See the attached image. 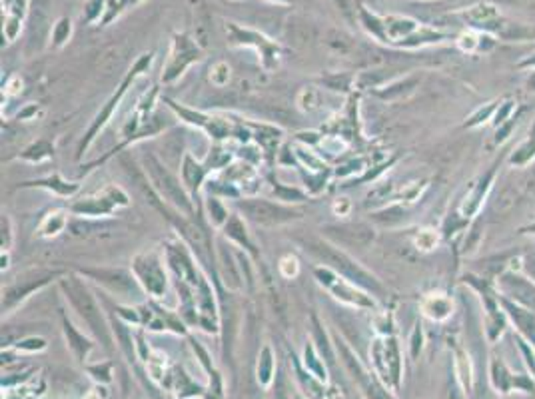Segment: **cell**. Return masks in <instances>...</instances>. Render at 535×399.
<instances>
[{
	"label": "cell",
	"instance_id": "6da1fadb",
	"mask_svg": "<svg viewBox=\"0 0 535 399\" xmlns=\"http://www.w3.org/2000/svg\"><path fill=\"white\" fill-rule=\"evenodd\" d=\"M162 102L166 104L170 112L182 124L200 130L212 142H236V144H250L254 142L252 120L234 116L228 112H204L190 106L178 104L168 96H162Z\"/></svg>",
	"mask_w": 535,
	"mask_h": 399
},
{
	"label": "cell",
	"instance_id": "7a4b0ae2",
	"mask_svg": "<svg viewBox=\"0 0 535 399\" xmlns=\"http://www.w3.org/2000/svg\"><path fill=\"white\" fill-rule=\"evenodd\" d=\"M142 174L148 188L152 196L156 200H152L154 204H160L162 212H176L184 218H194L200 214V208L196 206V202L190 198V194L186 192L180 176L172 174L168 168L164 166L154 154H144L142 156Z\"/></svg>",
	"mask_w": 535,
	"mask_h": 399
},
{
	"label": "cell",
	"instance_id": "3957f363",
	"mask_svg": "<svg viewBox=\"0 0 535 399\" xmlns=\"http://www.w3.org/2000/svg\"><path fill=\"white\" fill-rule=\"evenodd\" d=\"M302 245L320 264H324V266L332 268L334 271H338L339 276H344L350 282L358 283L360 288L367 290L370 294H374L376 297H384L381 296L384 294V285L379 283L378 278L374 273H370L366 268H362L360 262H355L344 248H339V245L330 242V240H322V238H308V240L302 242Z\"/></svg>",
	"mask_w": 535,
	"mask_h": 399
},
{
	"label": "cell",
	"instance_id": "277c9868",
	"mask_svg": "<svg viewBox=\"0 0 535 399\" xmlns=\"http://www.w3.org/2000/svg\"><path fill=\"white\" fill-rule=\"evenodd\" d=\"M154 56H156V54H154L152 50L140 54V56L136 58V62L130 66V70L126 72V76L122 78V82L118 84L116 90L112 92V96H110V98L104 102V106L96 112V116H94V120L90 122V126H88V130L84 132L82 140L79 142V150H76V158H79V160H82V156L90 150L92 144H94L96 138L102 134V130L112 122V118H114L116 110L120 108V104H122V100L126 98L128 90H130L132 86L136 84V80L150 72V68H152V65H154Z\"/></svg>",
	"mask_w": 535,
	"mask_h": 399
},
{
	"label": "cell",
	"instance_id": "5b68a950",
	"mask_svg": "<svg viewBox=\"0 0 535 399\" xmlns=\"http://www.w3.org/2000/svg\"><path fill=\"white\" fill-rule=\"evenodd\" d=\"M130 270L138 282V288L148 296V299L160 302L168 296L172 276L162 248H148L144 252H138L132 258Z\"/></svg>",
	"mask_w": 535,
	"mask_h": 399
},
{
	"label": "cell",
	"instance_id": "8992f818",
	"mask_svg": "<svg viewBox=\"0 0 535 399\" xmlns=\"http://www.w3.org/2000/svg\"><path fill=\"white\" fill-rule=\"evenodd\" d=\"M312 273L316 283L341 306L358 309V311H378L379 309L378 297L374 294H370L367 290L360 288L358 283L346 280L344 276H339L338 271H334L324 264L313 266Z\"/></svg>",
	"mask_w": 535,
	"mask_h": 399
},
{
	"label": "cell",
	"instance_id": "52a82bcc",
	"mask_svg": "<svg viewBox=\"0 0 535 399\" xmlns=\"http://www.w3.org/2000/svg\"><path fill=\"white\" fill-rule=\"evenodd\" d=\"M236 212H240L246 222H252L262 228H278L292 222H298L306 216V212L298 206L282 204L278 200H266L260 196L240 198L236 202Z\"/></svg>",
	"mask_w": 535,
	"mask_h": 399
},
{
	"label": "cell",
	"instance_id": "ba28073f",
	"mask_svg": "<svg viewBox=\"0 0 535 399\" xmlns=\"http://www.w3.org/2000/svg\"><path fill=\"white\" fill-rule=\"evenodd\" d=\"M60 290L66 296V299L70 302V306L74 311H79L80 318L86 322V325L90 327L94 334L98 337H102L104 341H108V323L104 322L102 316V308H100V299L96 296H92V292L86 288L84 280L80 278H62L58 280Z\"/></svg>",
	"mask_w": 535,
	"mask_h": 399
},
{
	"label": "cell",
	"instance_id": "9c48e42d",
	"mask_svg": "<svg viewBox=\"0 0 535 399\" xmlns=\"http://www.w3.org/2000/svg\"><path fill=\"white\" fill-rule=\"evenodd\" d=\"M224 30H226V40L230 46L254 48L258 54L262 68L266 72H274L282 62V46L270 36L262 34L258 30L246 28V26L236 25V22H226Z\"/></svg>",
	"mask_w": 535,
	"mask_h": 399
},
{
	"label": "cell",
	"instance_id": "30bf717a",
	"mask_svg": "<svg viewBox=\"0 0 535 399\" xmlns=\"http://www.w3.org/2000/svg\"><path fill=\"white\" fill-rule=\"evenodd\" d=\"M204 58V52L186 32H174L170 40V52L166 62L162 66L160 82L164 86H172L186 74V70Z\"/></svg>",
	"mask_w": 535,
	"mask_h": 399
},
{
	"label": "cell",
	"instance_id": "8fae6325",
	"mask_svg": "<svg viewBox=\"0 0 535 399\" xmlns=\"http://www.w3.org/2000/svg\"><path fill=\"white\" fill-rule=\"evenodd\" d=\"M130 206V196L116 184H108L100 192L84 196L70 204V214L80 218H108L118 210Z\"/></svg>",
	"mask_w": 535,
	"mask_h": 399
},
{
	"label": "cell",
	"instance_id": "7c38bea8",
	"mask_svg": "<svg viewBox=\"0 0 535 399\" xmlns=\"http://www.w3.org/2000/svg\"><path fill=\"white\" fill-rule=\"evenodd\" d=\"M60 276H62L60 270H44V268L27 271L22 278H18L16 282L2 290V313L4 316L13 313L14 309L18 308L20 304H25L28 297L34 296L40 290H44L46 285H50Z\"/></svg>",
	"mask_w": 535,
	"mask_h": 399
},
{
	"label": "cell",
	"instance_id": "4fadbf2b",
	"mask_svg": "<svg viewBox=\"0 0 535 399\" xmlns=\"http://www.w3.org/2000/svg\"><path fill=\"white\" fill-rule=\"evenodd\" d=\"M80 276L88 278L90 282L102 285L106 292L114 296H128L132 290L138 285L132 270H120V268H84L79 270Z\"/></svg>",
	"mask_w": 535,
	"mask_h": 399
},
{
	"label": "cell",
	"instance_id": "5bb4252c",
	"mask_svg": "<svg viewBox=\"0 0 535 399\" xmlns=\"http://www.w3.org/2000/svg\"><path fill=\"white\" fill-rule=\"evenodd\" d=\"M218 176L224 178V180H228L230 184H234L236 188L240 190V194H242V198H254V196L260 194V170H258V166L246 162V160L236 158L230 166L224 168L222 172H218Z\"/></svg>",
	"mask_w": 535,
	"mask_h": 399
},
{
	"label": "cell",
	"instance_id": "9a60e30c",
	"mask_svg": "<svg viewBox=\"0 0 535 399\" xmlns=\"http://www.w3.org/2000/svg\"><path fill=\"white\" fill-rule=\"evenodd\" d=\"M212 170L206 166L204 160H198L192 152H184L182 162H180V180H182L186 192L190 194V198L196 202L198 208H202L198 204L200 196L204 194V186L206 182L212 178Z\"/></svg>",
	"mask_w": 535,
	"mask_h": 399
},
{
	"label": "cell",
	"instance_id": "2e32d148",
	"mask_svg": "<svg viewBox=\"0 0 535 399\" xmlns=\"http://www.w3.org/2000/svg\"><path fill=\"white\" fill-rule=\"evenodd\" d=\"M326 240L334 242L339 248H366L374 240V230L367 224H334L322 228Z\"/></svg>",
	"mask_w": 535,
	"mask_h": 399
},
{
	"label": "cell",
	"instance_id": "e0dca14e",
	"mask_svg": "<svg viewBox=\"0 0 535 399\" xmlns=\"http://www.w3.org/2000/svg\"><path fill=\"white\" fill-rule=\"evenodd\" d=\"M220 232H222V236L228 242H232L244 254H248L252 262H258L262 258L258 245L254 244V240H252V236L248 232V224H246V219H244V216L240 212H232V216L226 222V226H224Z\"/></svg>",
	"mask_w": 535,
	"mask_h": 399
},
{
	"label": "cell",
	"instance_id": "ac0fdd59",
	"mask_svg": "<svg viewBox=\"0 0 535 399\" xmlns=\"http://www.w3.org/2000/svg\"><path fill=\"white\" fill-rule=\"evenodd\" d=\"M20 188H39V190H46L56 198H74L80 192L79 182L66 180L60 172H53L46 178H36V180H28L20 184Z\"/></svg>",
	"mask_w": 535,
	"mask_h": 399
},
{
	"label": "cell",
	"instance_id": "d6986e66",
	"mask_svg": "<svg viewBox=\"0 0 535 399\" xmlns=\"http://www.w3.org/2000/svg\"><path fill=\"white\" fill-rule=\"evenodd\" d=\"M419 28L418 20L407 18V16H398V14H390L384 16V44L395 46L407 36H412Z\"/></svg>",
	"mask_w": 535,
	"mask_h": 399
},
{
	"label": "cell",
	"instance_id": "ffe728a7",
	"mask_svg": "<svg viewBox=\"0 0 535 399\" xmlns=\"http://www.w3.org/2000/svg\"><path fill=\"white\" fill-rule=\"evenodd\" d=\"M60 320H62V332H65V337L66 341H68L70 351L76 356V360L79 361H86L88 353H90L92 348H94L92 339L84 334V332H80L79 327L72 323V320L66 316L65 309H60Z\"/></svg>",
	"mask_w": 535,
	"mask_h": 399
},
{
	"label": "cell",
	"instance_id": "44dd1931",
	"mask_svg": "<svg viewBox=\"0 0 535 399\" xmlns=\"http://www.w3.org/2000/svg\"><path fill=\"white\" fill-rule=\"evenodd\" d=\"M492 178H494V174H489V176L482 178L478 184H473L471 190L468 192V196H466V200L461 202V206H459V216L466 219V222L470 218H473V216H478V212L482 210L483 202H485V196H487L489 188H492Z\"/></svg>",
	"mask_w": 535,
	"mask_h": 399
},
{
	"label": "cell",
	"instance_id": "7402d4cb",
	"mask_svg": "<svg viewBox=\"0 0 535 399\" xmlns=\"http://www.w3.org/2000/svg\"><path fill=\"white\" fill-rule=\"evenodd\" d=\"M68 216H70V210H65V208H54L50 212H46L36 228V238L53 240L56 236H60L68 226Z\"/></svg>",
	"mask_w": 535,
	"mask_h": 399
},
{
	"label": "cell",
	"instance_id": "603a6c76",
	"mask_svg": "<svg viewBox=\"0 0 535 399\" xmlns=\"http://www.w3.org/2000/svg\"><path fill=\"white\" fill-rule=\"evenodd\" d=\"M419 311L433 322H444L454 313V302L445 294H428L419 302Z\"/></svg>",
	"mask_w": 535,
	"mask_h": 399
},
{
	"label": "cell",
	"instance_id": "cb8c5ba5",
	"mask_svg": "<svg viewBox=\"0 0 535 399\" xmlns=\"http://www.w3.org/2000/svg\"><path fill=\"white\" fill-rule=\"evenodd\" d=\"M56 152V144L50 138H39L32 144H28L27 148L16 156V160L27 162V164H42L46 160H53Z\"/></svg>",
	"mask_w": 535,
	"mask_h": 399
},
{
	"label": "cell",
	"instance_id": "d4e9b609",
	"mask_svg": "<svg viewBox=\"0 0 535 399\" xmlns=\"http://www.w3.org/2000/svg\"><path fill=\"white\" fill-rule=\"evenodd\" d=\"M202 208H204V214L212 224V228H216V230H222L226 222L232 216V210L228 208L226 200L218 198V196H204Z\"/></svg>",
	"mask_w": 535,
	"mask_h": 399
},
{
	"label": "cell",
	"instance_id": "484cf974",
	"mask_svg": "<svg viewBox=\"0 0 535 399\" xmlns=\"http://www.w3.org/2000/svg\"><path fill=\"white\" fill-rule=\"evenodd\" d=\"M447 39V34L435 30V28H430V26H419L418 30L407 36L405 40H402L400 44H395V48H405V50H414V48H424V46H430V44H435V42H442V40Z\"/></svg>",
	"mask_w": 535,
	"mask_h": 399
},
{
	"label": "cell",
	"instance_id": "4316f807",
	"mask_svg": "<svg viewBox=\"0 0 535 399\" xmlns=\"http://www.w3.org/2000/svg\"><path fill=\"white\" fill-rule=\"evenodd\" d=\"M270 188H272V196L278 202L290 204V206H296V204H302V202L312 198L306 190L296 188V186H287V184H282L278 180H270Z\"/></svg>",
	"mask_w": 535,
	"mask_h": 399
},
{
	"label": "cell",
	"instance_id": "83f0119b",
	"mask_svg": "<svg viewBox=\"0 0 535 399\" xmlns=\"http://www.w3.org/2000/svg\"><path fill=\"white\" fill-rule=\"evenodd\" d=\"M497 16H499V11H497L494 4H475V6H471L468 8L466 13H463V18L470 22L471 26H483V25H489V22H494Z\"/></svg>",
	"mask_w": 535,
	"mask_h": 399
},
{
	"label": "cell",
	"instance_id": "f1b7e54d",
	"mask_svg": "<svg viewBox=\"0 0 535 399\" xmlns=\"http://www.w3.org/2000/svg\"><path fill=\"white\" fill-rule=\"evenodd\" d=\"M358 16H360V25L364 26L367 34L379 40V42H384V16L370 13L366 6L358 8Z\"/></svg>",
	"mask_w": 535,
	"mask_h": 399
},
{
	"label": "cell",
	"instance_id": "f546056e",
	"mask_svg": "<svg viewBox=\"0 0 535 399\" xmlns=\"http://www.w3.org/2000/svg\"><path fill=\"white\" fill-rule=\"evenodd\" d=\"M304 365L310 374L320 379V381H326V367H324V361L320 360V353L313 346V341H308L304 346Z\"/></svg>",
	"mask_w": 535,
	"mask_h": 399
},
{
	"label": "cell",
	"instance_id": "4dcf8cb0",
	"mask_svg": "<svg viewBox=\"0 0 535 399\" xmlns=\"http://www.w3.org/2000/svg\"><path fill=\"white\" fill-rule=\"evenodd\" d=\"M272 375H274V351L270 346H264L258 358V379L262 386H270Z\"/></svg>",
	"mask_w": 535,
	"mask_h": 399
},
{
	"label": "cell",
	"instance_id": "1f68e13d",
	"mask_svg": "<svg viewBox=\"0 0 535 399\" xmlns=\"http://www.w3.org/2000/svg\"><path fill=\"white\" fill-rule=\"evenodd\" d=\"M531 158H535V126L534 132H529V138L523 142L522 146L515 150V154L509 158V162L515 164V166H523V164H527Z\"/></svg>",
	"mask_w": 535,
	"mask_h": 399
},
{
	"label": "cell",
	"instance_id": "d6a6232c",
	"mask_svg": "<svg viewBox=\"0 0 535 399\" xmlns=\"http://www.w3.org/2000/svg\"><path fill=\"white\" fill-rule=\"evenodd\" d=\"M438 244H440V232L433 228H421L414 236V245L421 252H431L433 248H438Z\"/></svg>",
	"mask_w": 535,
	"mask_h": 399
},
{
	"label": "cell",
	"instance_id": "836d02e7",
	"mask_svg": "<svg viewBox=\"0 0 535 399\" xmlns=\"http://www.w3.org/2000/svg\"><path fill=\"white\" fill-rule=\"evenodd\" d=\"M230 76H232V68H230L228 62L218 60V62H214V65L210 66V82L216 88H224L230 82Z\"/></svg>",
	"mask_w": 535,
	"mask_h": 399
},
{
	"label": "cell",
	"instance_id": "e575fe53",
	"mask_svg": "<svg viewBox=\"0 0 535 399\" xmlns=\"http://www.w3.org/2000/svg\"><path fill=\"white\" fill-rule=\"evenodd\" d=\"M72 36V20L70 18H60L53 28V46L54 48H62L66 42Z\"/></svg>",
	"mask_w": 535,
	"mask_h": 399
},
{
	"label": "cell",
	"instance_id": "d590c367",
	"mask_svg": "<svg viewBox=\"0 0 535 399\" xmlns=\"http://www.w3.org/2000/svg\"><path fill=\"white\" fill-rule=\"evenodd\" d=\"M278 271L284 280H296L300 276V259L294 254H286L278 262Z\"/></svg>",
	"mask_w": 535,
	"mask_h": 399
},
{
	"label": "cell",
	"instance_id": "8d00e7d4",
	"mask_svg": "<svg viewBox=\"0 0 535 399\" xmlns=\"http://www.w3.org/2000/svg\"><path fill=\"white\" fill-rule=\"evenodd\" d=\"M106 11H108V0H88L84 6V18L88 25H96L98 20L102 22Z\"/></svg>",
	"mask_w": 535,
	"mask_h": 399
},
{
	"label": "cell",
	"instance_id": "74e56055",
	"mask_svg": "<svg viewBox=\"0 0 535 399\" xmlns=\"http://www.w3.org/2000/svg\"><path fill=\"white\" fill-rule=\"evenodd\" d=\"M14 245V224L8 214H2L0 218V250L11 252Z\"/></svg>",
	"mask_w": 535,
	"mask_h": 399
},
{
	"label": "cell",
	"instance_id": "f35d334b",
	"mask_svg": "<svg viewBox=\"0 0 535 399\" xmlns=\"http://www.w3.org/2000/svg\"><path fill=\"white\" fill-rule=\"evenodd\" d=\"M298 106L304 112H313L320 108V94L316 88H302L298 94Z\"/></svg>",
	"mask_w": 535,
	"mask_h": 399
},
{
	"label": "cell",
	"instance_id": "ab89813d",
	"mask_svg": "<svg viewBox=\"0 0 535 399\" xmlns=\"http://www.w3.org/2000/svg\"><path fill=\"white\" fill-rule=\"evenodd\" d=\"M20 30H22V16L6 14L4 16V28H2V34H4L6 42H14L18 39Z\"/></svg>",
	"mask_w": 535,
	"mask_h": 399
},
{
	"label": "cell",
	"instance_id": "60d3db41",
	"mask_svg": "<svg viewBox=\"0 0 535 399\" xmlns=\"http://www.w3.org/2000/svg\"><path fill=\"white\" fill-rule=\"evenodd\" d=\"M46 339L44 337H39V335H32V337H25L20 341H16V349L18 351H28V353H34V351H42L46 349Z\"/></svg>",
	"mask_w": 535,
	"mask_h": 399
},
{
	"label": "cell",
	"instance_id": "b9f144b4",
	"mask_svg": "<svg viewBox=\"0 0 535 399\" xmlns=\"http://www.w3.org/2000/svg\"><path fill=\"white\" fill-rule=\"evenodd\" d=\"M494 112H496V104H489V106H485V108H478V110L468 118L466 128H475V126H480L482 122H485V120H489V118L494 116Z\"/></svg>",
	"mask_w": 535,
	"mask_h": 399
},
{
	"label": "cell",
	"instance_id": "7bdbcfd3",
	"mask_svg": "<svg viewBox=\"0 0 535 399\" xmlns=\"http://www.w3.org/2000/svg\"><path fill=\"white\" fill-rule=\"evenodd\" d=\"M483 36L480 34H473V32H468V34H461L459 39H457V44H459V48L463 52H475L478 48H482L483 46Z\"/></svg>",
	"mask_w": 535,
	"mask_h": 399
},
{
	"label": "cell",
	"instance_id": "ee69618b",
	"mask_svg": "<svg viewBox=\"0 0 535 399\" xmlns=\"http://www.w3.org/2000/svg\"><path fill=\"white\" fill-rule=\"evenodd\" d=\"M110 370H112V363L110 361H104V363H96V365H90L88 367V372H90L98 381H102V384H108L112 377H110Z\"/></svg>",
	"mask_w": 535,
	"mask_h": 399
},
{
	"label": "cell",
	"instance_id": "f6af8a7d",
	"mask_svg": "<svg viewBox=\"0 0 535 399\" xmlns=\"http://www.w3.org/2000/svg\"><path fill=\"white\" fill-rule=\"evenodd\" d=\"M22 86H25L22 78L18 76V74H13V76L6 80V84L2 86V96H6V98L16 96V94H20V92H22Z\"/></svg>",
	"mask_w": 535,
	"mask_h": 399
},
{
	"label": "cell",
	"instance_id": "bcb514c9",
	"mask_svg": "<svg viewBox=\"0 0 535 399\" xmlns=\"http://www.w3.org/2000/svg\"><path fill=\"white\" fill-rule=\"evenodd\" d=\"M332 212H334L336 216H339V218L350 216V212H352V202H350V198H336L334 204H332Z\"/></svg>",
	"mask_w": 535,
	"mask_h": 399
},
{
	"label": "cell",
	"instance_id": "7dc6e473",
	"mask_svg": "<svg viewBox=\"0 0 535 399\" xmlns=\"http://www.w3.org/2000/svg\"><path fill=\"white\" fill-rule=\"evenodd\" d=\"M424 188H426V184H421V186H419V182H416V184H409L404 192H402V200H405V202H416V200H419V196H421V190H424Z\"/></svg>",
	"mask_w": 535,
	"mask_h": 399
},
{
	"label": "cell",
	"instance_id": "c3c4849f",
	"mask_svg": "<svg viewBox=\"0 0 535 399\" xmlns=\"http://www.w3.org/2000/svg\"><path fill=\"white\" fill-rule=\"evenodd\" d=\"M39 110H40V106L39 104H34V102H30L27 104L18 114H16V118L18 120H22V122H28V120H36V116H39Z\"/></svg>",
	"mask_w": 535,
	"mask_h": 399
},
{
	"label": "cell",
	"instance_id": "681fc988",
	"mask_svg": "<svg viewBox=\"0 0 535 399\" xmlns=\"http://www.w3.org/2000/svg\"><path fill=\"white\" fill-rule=\"evenodd\" d=\"M178 377L182 379L184 386H188V377H186V374H184V372H180V374H178ZM194 393H202V389H200L198 386H190V391H188L186 387H182V389L178 391V395H180V398H186V395H194Z\"/></svg>",
	"mask_w": 535,
	"mask_h": 399
},
{
	"label": "cell",
	"instance_id": "f907efd6",
	"mask_svg": "<svg viewBox=\"0 0 535 399\" xmlns=\"http://www.w3.org/2000/svg\"><path fill=\"white\" fill-rule=\"evenodd\" d=\"M419 349H421V327L416 325V330H414V334H412V356H414V358L418 356Z\"/></svg>",
	"mask_w": 535,
	"mask_h": 399
},
{
	"label": "cell",
	"instance_id": "816d5d0a",
	"mask_svg": "<svg viewBox=\"0 0 535 399\" xmlns=\"http://www.w3.org/2000/svg\"><path fill=\"white\" fill-rule=\"evenodd\" d=\"M142 0H122L120 2V6H118V11H116V16H120V14L124 13L126 8H132V6H136V4H140Z\"/></svg>",
	"mask_w": 535,
	"mask_h": 399
},
{
	"label": "cell",
	"instance_id": "f5cc1de1",
	"mask_svg": "<svg viewBox=\"0 0 535 399\" xmlns=\"http://www.w3.org/2000/svg\"><path fill=\"white\" fill-rule=\"evenodd\" d=\"M0 262H2V264H0V270H2V271L8 270V268H11V252H4V250H2V256H0Z\"/></svg>",
	"mask_w": 535,
	"mask_h": 399
},
{
	"label": "cell",
	"instance_id": "db71d44e",
	"mask_svg": "<svg viewBox=\"0 0 535 399\" xmlns=\"http://www.w3.org/2000/svg\"><path fill=\"white\" fill-rule=\"evenodd\" d=\"M266 2H272V4H292L294 0H266Z\"/></svg>",
	"mask_w": 535,
	"mask_h": 399
},
{
	"label": "cell",
	"instance_id": "11a10c76",
	"mask_svg": "<svg viewBox=\"0 0 535 399\" xmlns=\"http://www.w3.org/2000/svg\"><path fill=\"white\" fill-rule=\"evenodd\" d=\"M527 65H529V66H535V56H531V58H529V60H525V62H522V65H520V66H527Z\"/></svg>",
	"mask_w": 535,
	"mask_h": 399
}]
</instances>
